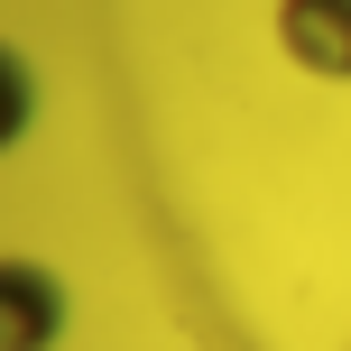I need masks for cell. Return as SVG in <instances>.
<instances>
[{
	"label": "cell",
	"mask_w": 351,
	"mask_h": 351,
	"mask_svg": "<svg viewBox=\"0 0 351 351\" xmlns=\"http://www.w3.org/2000/svg\"><path fill=\"white\" fill-rule=\"evenodd\" d=\"M74 324V296L37 250H0V351H56Z\"/></svg>",
	"instance_id": "obj_1"
},
{
	"label": "cell",
	"mask_w": 351,
	"mask_h": 351,
	"mask_svg": "<svg viewBox=\"0 0 351 351\" xmlns=\"http://www.w3.org/2000/svg\"><path fill=\"white\" fill-rule=\"evenodd\" d=\"M268 37L305 84H351V0H268Z\"/></svg>",
	"instance_id": "obj_2"
},
{
	"label": "cell",
	"mask_w": 351,
	"mask_h": 351,
	"mask_svg": "<svg viewBox=\"0 0 351 351\" xmlns=\"http://www.w3.org/2000/svg\"><path fill=\"white\" fill-rule=\"evenodd\" d=\"M37 102H47V93H37V65L10 47V37H0V158H19V148H28Z\"/></svg>",
	"instance_id": "obj_3"
},
{
	"label": "cell",
	"mask_w": 351,
	"mask_h": 351,
	"mask_svg": "<svg viewBox=\"0 0 351 351\" xmlns=\"http://www.w3.org/2000/svg\"><path fill=\"white\" fill-rule=\"evenodd\" d=\"M342 351H351V342H342Z\"/></svg>",
	"instance_id": "obj_4"
}]
</instances>
